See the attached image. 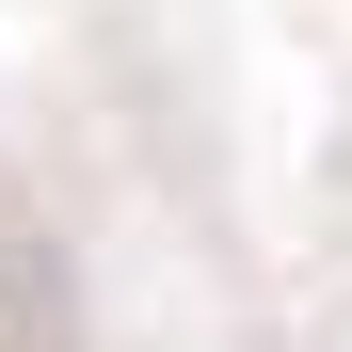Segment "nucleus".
<instances>
[{
  "instance_id": "obj_1",
  "label": "nucleus",
  "mask_w": 352,
  "mask_h": 352,
  "mask_svg": "<svg viewBox=\"0 0 352 352\" xmlns=\"http://www.w3.org/2000/svg\"><path fill=\"white\" fill-rule=\"evenodd\" d=\"M0 352H65V241L0 192Z\"/></svg>"
}]
</instances>
